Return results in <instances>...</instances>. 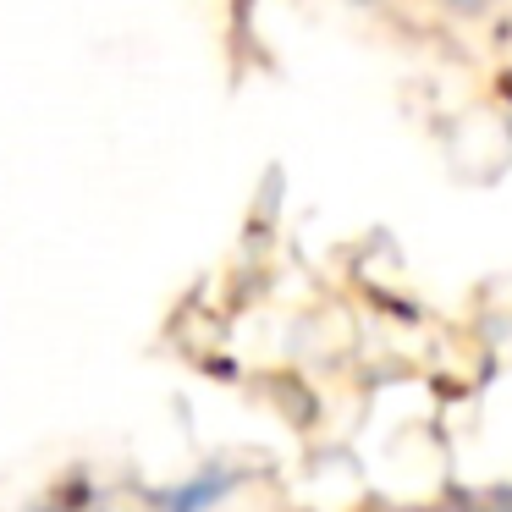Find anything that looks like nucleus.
<instances>
[{
  "mask_svg": "<svg viewBox=\"0 0 512 512\" xmlns=\"http://www.w3.org/2000/svg\"><path fill=\"white\" fill-rule=\"evenodd\" d=\"M232 485L237 479H226V474H199L193 485L171 490V496H160V501H166V512H204V507H215Z\"/></svg>",
  "mask_w": 512,
  "mask_h": 512,
  "instance_id": "1",
  "label": "nucleus"
},
{
  "mask_svg": "<svg viewBox=\"0 0 512 512\" xmlns=\"http://www.w3.org/2000/svg\"><path fill=\"white\" fill-rule=\"evenodd\" d=\"M446 6H452V12H479L485 0H446Z\"/></svg>",
  "mask_w": 512,
  "mask_h": 512,
  "instance_id": "2",
  "label": "nucleus"
},
{
  "mask_svg": "<svg viewBox=\"0 0 512 512\" xmlns=\"http://www.w3.org/2000/svg\"><path fill=\"white\" fill-rule=\"evenodd\" d=\"M358 6H375V0H358Z\"/></svg>",
  "mask_w": 512,
  "mask_h": 512,
  "instance_id": "3",
  "label": "nucleus"
}]
</instances>
